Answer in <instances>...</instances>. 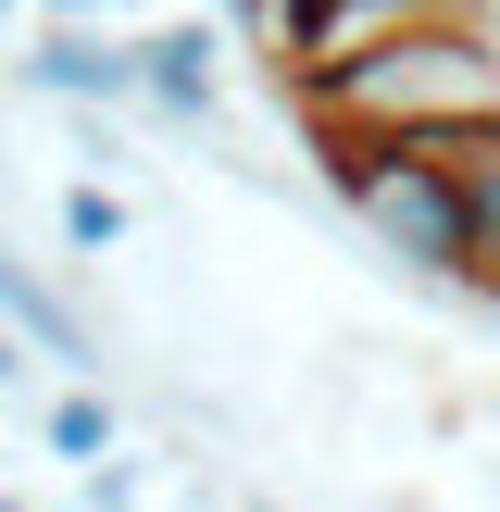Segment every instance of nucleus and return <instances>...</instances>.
I'll list each match as a JSON object with an SVG mask.
<instances>
[{"mask_svg":"<svg viewBox=\"0 0 500 512\" xmlns=\"http://www.w3.org/2000/svg\"><path fill=\"white\" fill-rule=\"evenodd\" d=\"M0 25H13V0H0Z\"/></svg>","mask_w":500,"mask_h":512,"instance_id":"nucleus-10","label":"nucleus"},{"mask_svg":"<svg viewBox=\"0 0 500 512\" xmlns=\"http://www.w3.org/2000/svg\"><path fill=\"white\" fill-rule=\"evenodd\" d=\"M50 13H100V0H50Z\"/></svg>","mask_w":500,"mask_h":512,"instance_id":"nucleus-9","label":"nucleus"},{"mask_svg":"<svg viewBox=\"0 0 500 512\" xmlns=\"http://www.w3.org/2000/svg\"><path fill=\"white\" fill-rule=\"evenodd\" d=\"M50 450L100 475V450H113V400H88V388H75V400H50Z\"/></svg>","mask_w":500,"mask_h":512,"instance_id":"nucleus-6","label":"nucleus"},{"mask_svg":"<svg viewBox=\"0 0 500 512\" xmlns=\"http://www.w3.org/2000/svg\"><path fill=\"white\" fill-rule=\"evenodd\" d=\"M225 50H213V25H150V38H138V100H163V113H213V100H225Z\"/></svg>","mask_w":500,"mask_h":512,"instance_id":"nucleus-3","label":"nucleus"},{"mask_svg":"<svg viewBox=\"0 0 500 512\" xmlns=\"http://www.w3.org/2000/svg\"><path fill=\"white\" fill-rule=\"evenodd\" d=\"M0 325H25V338H38V350H50V363H88V325H75V313H63V300H50V288H38V275H25V263H13V250H0Z\"/></svg>","mask_w":500,"mask_h":512,"instance_id":"nucleus-5","label":"nucleus"},{"mask_svg":"<svg viewBox=\"0 0 500 512\" xmlns=\"http://www.w3.org/2000/svg\"><path fill=\"white\" fill-rule=\"evenodd\" d=\"M13 375H25V325H0V388H13Z\"/></svg>","mask_w":500,"mask_h":512,"instance_id":"nucleus-8","label":"nucleus"},{"mask_svg":"<svg viewBox=\"0 0 500 512\" xmlns=\"http://www.w3.org/2000/svg\"><path fill=\"white\" fill-rule=\"evenodd\" d=\"M63 238H75V250H113V238H125V200H113V188H63Z\"/></svg>","mask_w":500,"mask_h":512,"instance_id":"nucleus-7","label":"nucleus"},{"mask_svg":"<svg viewBox=\"0 0 500 512\" xmlns=\"http://www.w3.org/2000/svg\"><path fill=\"white\" fill-rule=\"evenodd\" d=\"M25 75H38V88L50 100H138V50H113V38H88V25H50V38H38V63H25Z\"/></svg>","mask_w":500,"mask_h":512,"instance_id":"nucleus-4","label":"nucleus"},{"mask_svg":"<svg viewBox=\"0 0 500 512\" xmlns=\"http://www.w3.org/2000/svg\"><path fill=\"white\" fill-rule=\"evenodd\" d=\"M0 512H25V500H0Z\"/></svg>","mask_w":500,"mask_h":512,"instance_id":"nucleus-11","label":"nucleus"},{"mask_svg":"<svg viewBox=\"0 0 500 512\" xmlns=\"http://www.w3.org/2000/svg\"><path fill=\"white\" fill-rule=\"evenodd\" d=\"M300 113L338 138H438V125H488L500 113V38L475 13H425L388 50L338 63L325 88H300Z\"/></svg>","mask_w":500,"mask_h":512,"instance_id":"nucleus-1","label":"nucleus"},{"mask_svg":"<svg viewBox=\"0 0 500 512\" xmlns=\"http://www.w3.org/2000/svg\"><path fill=\"white\" fill-rule=\"evenodd\" d=\"M313 150H325L338 200L363 213V238L388 250V263L438 275V288H475L488 238H475V200H463V175H450L438 150H413V138H338V125H313Z\"/></svg>","mask_w":500,"mask_h":512,"instance_id":"nucleus-2","label":"nucleus"}]
</instances>
